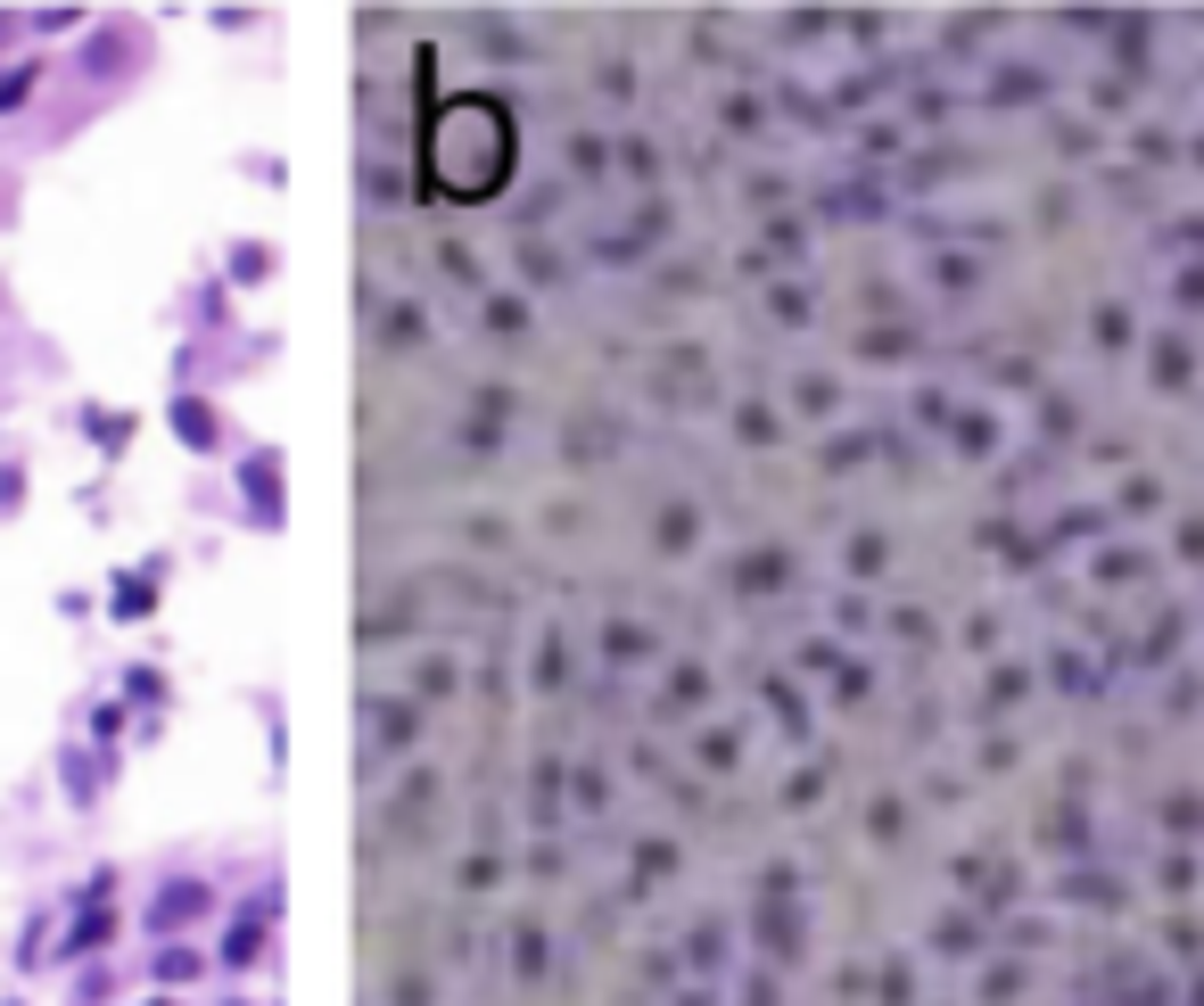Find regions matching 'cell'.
I'll use <instances>...</instances> for the list:
<instances>
[{"instance_id": "13", "label": "cell", "mask_w": 1204, "mask_h": 1006, "mask_svg": "<svg viewBox=\"0 0 1204 1006\" xmlns=\"http://www.w3.org/2000/svg\"><path fill=\"white\" fill-rule=\"evenodd\" d=\"M149 602H157V594H149V578H124V586H116V610H124V619H141Z\"/></svg>"}, {"instance_id": "17", "label": "cell", "mask_w": 1204, "mask_h": 1006, "mask_svg": "<svg viewBox=\"0 0 1204 1006\" xmlns=\"http://www.w3.org/2000/svg\"><path fill=\"white\" fill-rule=\"evenodd\" d=\"M157 974H165V982H190V974H199V957H190V949H165Z\"/></svg>"}, {"instance_id": "1", "label": "cell", "mask_w": 1204, "mask_h": 1006, "mask_svg": "<svg viewBox=\"0 0 1204 1006\" xmlns=\"http://www.w3.org/2000/svg\"><path fill=\"white\" fill-rule=\"evenodd\" d=\"M512 107L463 91V99H437L421 124V182L429 199H454V207H487L503 182H512Z\"/></svg>"}, {"instance_id": "9", "label": "cell", "mask_w": 1204, "mask_h": 1006, "mask_svg": "<svg viewBox=\"0 0 1204 1006\" xmlns=\"http://www.w3.org/2000/svg\"><path fill=\"white\" fill-rule=\"evenodd\" d=\"M379 742H388V750H405V742H413V702H397V710H379Z\"/></svg>"}, {"instance_id": "7", "label": "cell", "mask_w": 1204, "mask_h": 1006, "mask_svg": "<svg viewBox=\"0 0 1204 1006\" xmlns=\"http://www.w3.org/2000/svg\"><path fill=\"white\" fill-rule=\"evenodd\" d=\"M487 322H495V339H520L528 331V305L520 297H487Z\"/></svg>"}, {"instance_id": "4", "label": "cell", "mask_w": 1204, "mask_h": 1006, "mask_svg": "<svg viewBox=\"0 0 1204 1006\" xmlns=\"http://www.w3.org/2000/svg\"><path fill=\"white\" fill-rule=\"evenodd\" d=\"M173 429L190 437V446H215V413H207V405H190V397L173 405Z\"/></svg>"}, {"instance_id": "18", "label": "cell", "mask_w": 1204, "mask_h": 1006, "mask_svg": "<svg viewBox=\"0 0 1204 1006\" xmlns=\"http://www.w3.org/2000/svg\"><path fill=\"white\" fill-rule=\"evenodd\" d=\"M603 800H611V784H603L594 768H578V808H603Z\"/></svg>"}, {"instance_id": "8", "label": "cell", "mask_w": 1204, "mask_h": 1006, "mask_svg": "<svg viewBox=\"0 0 1204 1006\" xmlns=\"http://www.w3.org/2000/svg\"><path fill=\"white\" fill-rule=\"evenodd\" d=\"M603 652H611V660H644V652H652V636H644V627H627V619H619L611 636H603Z\"/></svg>"}, {"instance_id": "16", "label": "cell", "mask_w": 1204, "mask_h": 1006, "mask_svg": "<svg viewBox=\"0 0 1204 1006\" xmlns=\"http://www.w3.org/2000/svg\"><path fill=\"white\" fill-rule=\"evenodd\" d=\"M569 165H578V173H603V141L578 133V141H569Z\"/></svg>"}, {"instance_id": "15", "label": "cell", "mask_w": 1204, "mask_h": 1006, "mask_svg": "<svg viewBox=\"0 0 1204 1006\" xmlns=\"http://www.w3.org/2000/svg\"><path fill=\"white\" fill-rule=\"evenodd\" d=\"M388 339H397V347H413V339H421V313H413V305H397V313H388Z\"/></svg>"}, {"instance_id": "3", "label": "cell", "mask_w": 1204, "mask_h": 1006, "mask_svg": "<svg viewBox=\"0 0 1204 1006\" xmlns=\"http://www.w3.org/2000/svg\"><path fill=\"white\" fill-rule=\"evenodd\" d=\"M784 578H792V561H784V553H751L742 570H734V586H742V594H768V586H784Z\"/></svg>"}, {"instance_id": "20", "label": "cell", "mask_w": 1204, "mask_h": 1006, "mask_svg": "<svg viewBox=\"0 0 1204 1006\" xmlns=\"http://www.w3.org/2000/svg\"><path fill=\"white\" fill-rule=\"evenodd\" d=\"M397 1006H429V982H421V974H405V982H397Z\"/></svg>"}, {"instance_id": "10", "label": "cell", "mask_w": 1204, "mask_h": 1006, "mask_svg": "<svg viewBox=\"0 0 1204 1006\" xmlns=\"http://www.w3.org/2000/svg\"><path fill=\"white\" fill-rule=\"evenodd\" d=\"M702 694H710V676H702V668H677V685H668V710H693Z\"/></svg>"}, {"instance_id": "5", "label": "cell", "mask_w": 1204, "mask_h": 1006, "mask_svg": "<svg viewBox=\"0 0 1204 1006\" xmlns=\"http://www.w3.org/2000/svg\"><path fill=\"white\" fill-rule=\"evenodd\" d=\"M512 965H520L528 982L545 974V932H537V924H520V932H512Z\"/></svg>"}, {"instance_id": "19", "label": "cell", "mask_w": 1204, "mask_h": 1006, "mask_svg": "<svg viewBox=\"0 0 1204 1006\" xmlns=\"http://www.w3.org/2000/svg\"><path fill=\"white\" fill-rule=\"evenodd\" d=\"M25 91H33V67H17V75H9V83H0V107H17V99H25Z\"/></svg>"}, {"instance_id": "14", "label": "cell", "mask_w": 1204, "mask_h": 1006, "mask_svg": "<svg viewBox=\"0 0 1204 1006\" xmlns=\"http://www.w3.org/2000/svg\"><path fill=\"white\" fill-rule=\"evenodd\" d=\"M702 768H718V776L734 768V734H702Z\"/></svg>"}, {"instance_id": "6", "label": "cell", "mask_w": 1204, "mask_h": 1006, "mask_svg": "<svg viewBox=\"0 0 1204 1006\" xmlns=\"http://www.w3.org/2000/svg\"><path fill=\"white\" fill-rule=\"evenodd\" d=\"M693 545V503H668L660 512V553H685Z\"/></svg>"}, {"instance_id": "12", "label": "cell", "mask_w": 1204, "mask_h": 1006, "mask_svg": "<svg viewBox=\"0 0 1204 1006\" xmlns=\"http://www.w3.org/2000/svg\"><path fill=\"white\" fill-rule=\"evenodd\" d=\"M677 866V842H644L636 850V874H644V883H652V874H668Z\"/></svg>"}, {"instance_id": "2", "label": "cell", "mask_w": 1204, "mask_h": 1006, "mask_svg": "<svg viewBox=\"0 0 1204 1006\" xmlns=\"http://www.w3.org/2000/svg\"><path fill=\"white\" fill-rule=\"evenodd\" d=\"M207 916V883H165V900H157V924L173 932V924H199Z\"/></svg>"}, {"instance_id": "11", "label": "cell", "mask_w": 1204, "mask_h": 1006, "mask_svg": "<svg viewBox=\"0 0 1204 1006\" xmlns=\"http://www.w3.org/2000/svg\"><path fill=\"white\" fill-rule=\"evenodd\" d=\"M734 429L751 437V446H768V437H776V413H768V405H742V413H734Z\"/></svg>"}]
</instances>
